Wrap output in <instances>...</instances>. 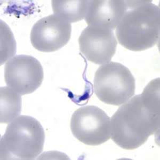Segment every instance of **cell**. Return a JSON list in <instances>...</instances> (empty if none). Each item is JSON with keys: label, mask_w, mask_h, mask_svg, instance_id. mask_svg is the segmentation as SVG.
<instances>
[{"label": "cell", "mask_w": 160, "mask_h": 160, "mask_svg": "<svg viewBox=\"0 0 160 160\" xmlns=\"http://www.w3.org/2000/svg\"><path fill=\"white\" fill-rule=\"evenodd\" d=\"M71 129L73 136L83 144L99 145L111 138V118L96 106H83L72 115Z\"/></svg>", "instance_id": "cell-5"}, {"label": "cell", "mask_w": 160, "mask_h": 160, "mask_svg": "<svg viewBox=\"0 0 160 160\" xmlns=\"http://www.w3.org/2000/svg\"><path fill=\"white\" fill-rule=\"evenodd\" d=\"M128 3V8L116 29L119 43L132 51L153 47L159 41L160 9L151 1Z\"/></svg>", "instance_id": "cell-2"}, {"label": "cell", "mask_w": 160, "mask_h": 160, "mask_svg": "<svg viewBox=\"0 0 160 160\" xmlns=\"http://www.w3.org/2000/svg\"><path fill=\"white\" fill-rule=\"evenodd\" d=\"M160 127V78L152 80L143 92L120 106L111 118V137L123 149L144 144Z\"/></svg>", "instance_id": "cell-1"}, {"label": "cell", "mask_w": 160, "mask_h": 160, "mask_svg": "<svg viewBox=\"0 0 160 160\" xmlns=\"http://www.w3.org/2000/svg\"><path fill=\"white\" fill-rule=\"evenodd\" d=\"M81 52L90 62L98 65L111 62L118 45L113 30L88 26L78 38Z\"/></svg>", "instance_id": "cell-8"}, {"label": "cell", "mask_w": 160, "mask_h": 160, "mask_svg": "<svg viewBox=\"0 0 160 160\" xmlns=\"http://www.w3.org/2000/svg\"><path fill=\"white\" fill-rule=\"evenodd\" d=\"M89 1H52L54 14L69 23L83 20L86 17Z\"/></svg>", "instance_id": "cell-10"}, {"label": "cell", "mask_w": 160, "mask_h": 160, "mask_svg": "<svg viewBox=\"0 0 160 160\" xmlns=\"http://www.w3.org/2000/svg\"><path fill=\"white\" fill-rule=\"evenodd\" d=\"M1 92V123H8L22 112L21 95L10 88L2 87Z\"/></svg>", "instance_id": "cell-11"}, {"label": "cell", "mask_w": 160, "mask_h": 160, "mask_svg": "<svg viewBox=\"0 0 160 160\" xmlns=\"http://www.w3.org/2000/svg\"><path fill=\"white\" fill-rule=\"evenodd\" d=\"M71 23L55 14L40 19L33 25L30 40L39 51H57L68 44L71 37Z\"/></svg>", "instance_id": "cell-7"}, {"label": "cell", "mask_w": 160, "mask_h": 160, "mask_svg": "<svg viewBox=\"0 0 160 160\" xmlns=\"http://www.w3.org/2000/svg\"><path fill=\"white\" fill-rule=\"evenodd\" d=\"M128 9L126 1H89L85 20L88 26L113 30Z\"/></svg>", "instance_id": "cell-9"}, {"label": "cell", "mask_w": 160, "mask_h": 160, "mask_svg": "<svg viewBox=\"0 0 160 160\" xmlns=\"http://www.w3.org/2000/svg\"><path fill=\"white\" fill-rule=\"evenodd\" d=\"M43 78L40 62L29 55L16 56L4 66L6 84L21 96L34 92L41 85Z\"/></svg>", "instance_id": "cell-6"}, {"label": "cell", "mask_w": 160, "mask_h": 160, "mask_svg": "<svg viewBox=\"0 0 160 160\" xmlns=\"http://www.w3.org/2000/svg\"><path fill=\"white\" fill-rule=\"evenodd\" d=\"M45 132L33 117L21 115L8 125L1 139V157L5 160H34L42 153Z\"/></svg>", "instance_id": "cell-3"}, {"label": "cell", "mask_w": 160, "mask_h": 160, "mask_svg": "<svg viewBox=\"0 0 160 160\" xmlns=\"http://www.w3.org/2000/svg\"><path fill=\"white\" fill-rule=\"evenodd\" d=\"M135 79L129 68L117 62L100 66L95 73L93 91L105 104L120 106L135 95Z\"/></svg>", "instance_id": "cell-4"}]
</instances>
